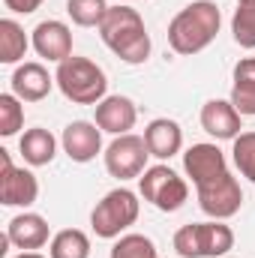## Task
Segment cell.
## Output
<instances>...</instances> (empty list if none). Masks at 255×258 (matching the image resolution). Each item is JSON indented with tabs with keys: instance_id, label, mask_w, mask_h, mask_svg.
<instances>
[{
	"instance_id": "6da1fadb",
	"label": "cell",
	"mask_w": 255,
	"mask_h": 258,
	"mask_svg": "<svg viewBox=\"0 0 255 258\" xmlns=\"http://www.w3.org/2000/svg\"><path fill=\"white\" fill-rule=\"evenodd\" d=\"M102 42L129 66H138L150 57V33L144 27V18L138 15V9H132L126 3L108 6L102 24L96 27Z\"/></svg>"
},
{
	"instance_id": "7a4b0ae2",
	"label": "cell",
	"mask_w": 255,
	"mask_h": 258,
	"mask_svg": "<svg viewBox=\"0 0 255 258\" xmlns=\"http://www.w3.org/2000/svg\"><path fill=\"white\" fill-rule=\"evenodd\" d=\"M222 27V12L213 0H192L168 24V45L174 54L192 57L204 51Z\"/></svg>"
},
{
	"instance_id": "3957f363",
	"label": "cell",
	"mask_w": 255,
	"mask_h": 258,
	"mask_svg": "<svg viewBox=\"0 0 255 258\" xmlns=\"http://www.w3.org/2000/svg\"><path fill=\"white\" fill-rule=\"evenodd\" d=\"M54 81H57L60 93L75 105H99L108 96V78H105L102 66H96L87 57L72 54L63 63H57Z\"/></svg>"
},
{
	"instance_id": "277c9868",
	"label": "cell",
	"mask_w": 255,
	"mask_h": 258,
	"mask_svg": "<svg viewBox=\"0 0 255 258\" xmlns=\"http://www.w3.org/2000/svg\"><path fill=\"white\" fill-rule=\"evenodd\" d=\"M234 249V231L222 219L189 222L174 234V252L180 258H222Z\"/></svg>"
},
{
	"instance_id": "5b68a950",
	"label": "cell",
	"mask_w": 255,
	"mask_h": 258,
	"mask_svg": "<svg viewBox=\"0 0 255 258\" xmlns=\"http://www.w3.org/2000/svg\"><path fill=\"white\" fill-rule=\"evenodd\" d=\"M138 213H141L138 195L132 192V189H126V186H117V189H111V192L105 195L102 201H96V207L90 213V228H93L96 237L114 240V237H120L126 231L129 225H135Z\"/></svg>"
},
{
	"instance_id": "8992f818",
	"label": "cell",
	"mask_w": 255,
	"mask_h": 258,
	"mask_svg": "<svg viewBox=\"0 0 255 258\" xmlns=\"http://www.w3.org/2000/svg\"><path fill=\"white\" fill-rule=\"evenodd\" d=\"M138 192L147 204H153L162 213H174L186 204L189 198V186L186 180L171 168V165H150L141 177H138Z\"/></svg>"
},
{
	"instance_id": "52a82bcc",
	"label": "cell",
	"mask_w": 255,
	"mask_h": 258,
	"mask_svg": "<svg viewBox=\"0 0 255 258\" xmlns=\"http://www.w3.org/2000/svg\"><path fill=\"white\" fill-rule=\"evenodd\" d=\"M147 144H144V135H114V141L105 147L102 159H105V171L111 177H117L120 183L132 180V177H141L147 171Z\"/></svg>"
},
{
	"instance_id": "ba28073f",
	"label": "cell",
	"mask_w": 255,
	"mask_h": 258,
	"mask_svg": "<svg viewBox=\"0 0 255 258\" xmlns=\"http://www.w3.org/2000/svg\"><path fill=\"white\" fill-rule=\"evenodd\" d=\"M39 198V180L27 168H15L9 150H0V204L6 207H30Z\"/></svg>"
},
{
	"instance_id": "9c48e42d",
	"label": "cell",
	"mask_w": 255,
	"mask_h": 258,
	"mask_svg": "<svg viewBox=\"0 0 255 258\" xmlns=\"http://www.w3.org/2000/svg\"><path fill=\"white\" fill-rule=\"evenodd\" d=\"M198 207L210 216V219H231L240 207H243V189L237 183V177L228 171L213 183L198 186Z\"/></svg>"
},
{
	"instance_id": "30bf717a",
	"label": "cell",
	"mask_w": 255,
	"mask_h": 258,
	"mask_svg": "<svg viewBox=\"0 0 255 258\" xmlns=\"http://www.w3.org/2000/svg\"><path fill=\"white\" fill-rule=\"evenodd\" d=\"M183 171H186V177L198 189V186L213 183L222 174H228V162H225V153L216 144L204 141V144H192L189 150L183 153Z\"/></svg>"
},
{
	"instance_id": "8fae6325",
	"label": "cell",
	"mask_w": 255,
	"mask_h": 258,
	"mask_svg": "<svg viewBox=\"0 0 255 258\" xmlns=\"http://www.w3.org/2000/svg\"><path fill=\"white\" fill-rule=\"evenodd\" d=\"M60 144L72 162H78V165L93 162L102 153V129L90 120H72L60 135Z\"/></svg>"
},
{
	"instance_id": "7c38bea8",
	"label": "cell",
	"mask_w": 255,
	"mask_h": 258,
	"mask_svg": "<svg viewBox=\"0 0 255 258\" xmlns=\"http://www.w3.org/2000/svg\"><path fill=\"white\" fill-rule=\"evenodd\" d=\"M30 42H33L36 54L51 63H63L66 57H72V30H69V24L57 21V18L39 21L33 27Z\"/></svg>"
},
{
	"instance_id": "4fadbf2b",
	"label": "cell",
	"mask_w": 255,
	"mask_h": 258,
	"mask_svg": "<svg viewBox=\"0 0 255 258\" xmlns=\"http://www.w3.org/2000/svg\"><path fill=\"white\" fill-rule=\"evenodd\" d=\"M243 114L231 105V99H207L201 105V129L216 141H234L243 129Z\"/></svg>"
},
{
	"instance_id": "5bb4252c",
	"label": "cell",
	"mask_w": 255,
	"mask_h": 258,
	"mask_svg": "<svg viewBox=\"0 0 255 258\" xmlns=\"http://www.w3.org/2000/svg\"><path fill=\"white\" fill-rule=\"evenodd\" d=\"M6 237L12 246H18L21 252H36L48 243L51 237V228H48V219L39 216V213H18L9 219L6 225Z\"/></svg>"
},
{
	"instance_id": "9a60e30c",
	"label": "cell",
	"mask_w": 255,
	"mask_h": 258,
	"mask_svg": "<svg viewBox=\"0 0 255 258\" xmlns=\"http://www.w3.org/2000/svg\"><path fill=\"white\" fill-rule=\"evenodd\" d=\"M9 84H12V93H15L21 102H39V99H45V96L51 93V87H54L57 81H54V75H48V69L42 63L30 60V63L15 66Z\"/></svg>"
},
{
	"instance_id": "2e32d148",
	"label": "cell",
	"mask_w": 255,
	"mask_h": 258,
	"mask_svg": "<svg viewBox=\"0 0 255 258\" xmlns=\"http://www.w3.org/2000/svg\"><path fill=\"white\" fill-rule=\"evenodd\" d=\"M96 108V126L102 129V132H108V135H126L129 129L135 126V120H138V108H135V102L129 99V96H120V93H114V96H105L99 105H93Z\"/></svg>"
},
{
	"instance_id": "e0dca14e",
	"label": "cell",
	"mask_w": 255,
	"mask_h": 258,
	"mask_svg": "<svg viewBox=\"0 0 255 258\" xmlns=\"http://www.w3.org/2000/svg\"><path fill=\"white\" fill-rule=\"evenodd\" d=\"M144 144H147L150 156L171 159L183 147V129H180L177 120H171V117H156V120H150L147 129H144Z\"/></svg>"
},
{
	"instance_id": "ac0fdd59",
	"label": "cell",
	"mask_w": 255,
	"mask_h": 258,
	"mask_svg": "<svg viewBox=\"0 0 255 258\" xmlns=\"http://www.w3.org/2000/svg\"><path fill=\"white\" fill-rule=\"evenodd\" d=\"M18 153H21V159H24L27 165L42 168V165H48V162L54 159V153H57V138H54L48 129L33 126L18 138Z\"/></svg>"
},
{
	"instance_id": "d6986e66",
	"label": "cell",
	"mask_w": 255,
	"mask_h": 258,
	"mask_svg": "<svg viewBox=\"0 0 255 258\" xmlns=\"http://www.w3.org/2000/svg\"><path fill=\"white\" fill-rule=\"evenodd\" d=\"M30 45L33 42L27 39L24 27L15 18H3L0 21V63L12 66V63H18V60H24V54H27Z\"/></svg>"
},
{
	"instance_id": "ffe728a7",
	"label": "cell",
	"mask_w": 255,
	"mask_h": 258,
	"mask_svg": "<svg viewBox=\"0 0 255 258\" xmlns=\"http://www.w3.org/2000/svg\"><path fill=\"white\" fill-rule=\"evenodd\" d=\"M48 258H90V237L81 228H63L51 237Z\"/></svg>"
},
{
	"instance_id": "44dd1931",
	"label": "cell",
	"mask_w": 255,
	"mask_h": 258,
	"mask_svg": "<svg viewBox=\"0 0 255 258\" xmlns=\"http://www.w3.org/2000/svg\"><path fill=\"white\" fill-rule=\"evenodd\" d=\"M231 36L240 48H255V3H237L231 15Z\"/></svg>"
},
{
	"instance_id": "7402d4cb",
	"label": "cell",
	"mask_w": 255,
	"mask_h": 258,
	"mask_svg": "<svg viewBox=\"0 0 255 258\" xmlns=\"http://www.w3.org/2000/svg\"><path fill=\"white\" fill-rule=\"evenodd\" d=\"M66 12L72 24L78 27H99L108 12V3L105 0H66Z\"/></svg>"
},
{
	"instance_id": "603a6c76",
	"label": "cell",
	"mask_w": 255,
	"mask_h": 258,
	"mask_svg": "<svg viewBox=\"0 0 255 258\" xmlns=\"http://www.w3.org/2000/svg\"><path fill=\"white\" fill-rule=\"evenodd\" d=\"M111 258H159L156 243L144 234H120L111 246Z\"/></svg>"
},
{
	"instance_id": "cb8c5ba5",
	"label": "cell",
	"mask_w": 255,
	"mask_h": 258,
	"mask_svg": "<svg viewBox=\"0 0 255 258\" xmlns=\"http://www.w3.org/2000/svg\"><path fill=\"white\" fill-rule=\"evenodd\" d=\"M24 126V105L15 93H0V135L12 138Z\"/></svg>"
},
{
	"instance_id": "d4e9b609",
	"label": "cell",
	"mask_w": 255,
	"mask_h": 258,
	"mask_svg": "<svg viewBox=\"0 0 255 258\" xmlns=\"http://www.w3.org/2000/svg\"><path fill=\"white\" fill-rule=\"evenodd\" d=\"M231 159L237 165V171L255 183V132H240L234 138V147H231Z\"/></svg>"
},
{
	"instance_id": "484cf974",
	"label": "cell",
	"mask_w": 255,
	"mask_h": 258,
	"mask_svg": "<svg viewBox=\"0 0 255 258\" xmlns=\"http://www.w3.org/2000/svg\"><path fill=\"white\" fill-rule=\"evenodd\" d=\"M231 105L243 117H255V87H249V84H231Z\"/></svg>"
},
{
	"instance_id": "4316f807",
	"label": "cell",
	"mask_w": 255,
	"mask_h": 258,
	"mask_svg": "<svg viewBox=\"0 0 255 258\" xmlns=\"http://www.w3.org/2000/svg\"><path fill=\"white\" fill-rule=\"evenodd\" d=\"M234 84H249L255 87V57H243L234 66Z\"/></svg>"
},
{
	"instance_id": "83f0119b",
	"label": "cell",
	"mask_w": 255,
	"mask_h": 258,
	"mask_svg": "<svg viewBox=\"0 0 255 258\" xmlns=\"http://www.w3.org/2000/svg\"><path fill=\"white\" fill-rule=\"evenodd\" d=\"M42 3H45V0H3V6H6L9 12H15V15H30V12H36Z\"/></svg>"
},
{
	"instance_id": "f1b7e54d",
	"label": "cell",
	"mask_w": 255,
	"mask_h": 258,
	"mask_svg": "<svg viewBox=\"0 0 255 258\" xmlns=\"http://www.w3.org/2000/svg\"><path fill=\"white\" fill-rule=\"evenodd\" d=\"M18 258H45V255H39V252H21Z\"/></svg>"
},
{
	"instance_id": "f546056e",
	"label": "cell",
	"mask_w": 255,
	"mask_h": 258,
	"mask_svg": "<svg viewBox=\"0 0 255 258\" xmlns=\"http://www.w3.org/2000/svg\"><path fill=\"white\" fill-rule=\"evenodd\" d=\"M237 3H255V0H237Z\"/></svg>"
}]
</instances>
